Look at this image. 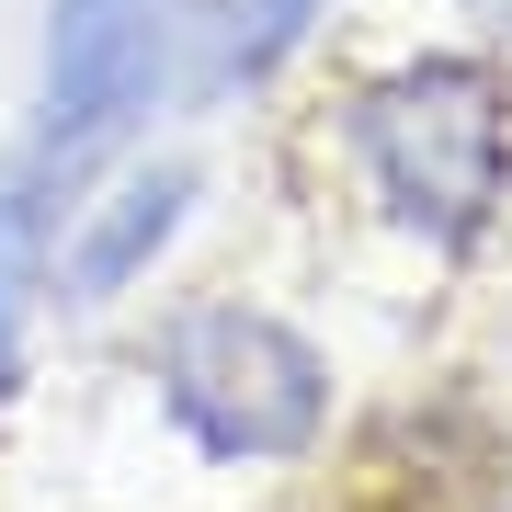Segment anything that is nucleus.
Instances as JSON below:
<instances>
[{"label":"nucleus","instance_id":"2","mask_svg":"<svg viewBox=\"0 0 512 512\" xmlns=\"http://www.w3.org/2000/svg\"><path fill=\"white\" fill-rule=\"evenodd\" d=\"M137 376L160 421L183 433V456L228 467V478H274L308 467L330 433H342V365H330L319 330H296L285 308L239 285H194L148 319Z\"/></svg>","mask_w":512,"mask_h":512},{"label":"nucleus","instance_id":"6","mask_svg":"<svg viewBox=\"0 0 512 512\" xmlns=\"http://www.w3.org/2000/svg\"><path fill=\"white\" fill-rule=\"evenodd\" d=\"M92 183H103V160H69V148H46V137L0 148V274L12 285H46V262H57V239H69Z\"/></svg>","mask_w":512,"mask_h":512},{"label":"nucleus","instance_id":"5","mask_svg":"<svg viewBox=\"0 0 512 512\" xmlns=\"http://www.w3.org/2000/svg\"><path fill=\"white\" fill-rule=\"evenodd\" d=\"M342 0H205L194 23V80H183V114H217V103H251L274 92L296 57L319 46V23Z\"/></svg>","mask_w":512,"mask_h":512},{"label":"nucleus","instance_id":"8","mask_svg":"<svg viewBox=\"0 0 512 512\" xmlns=\"http://www.w3.org/2000/svg\"><path fill=\"white\" fill-rule=\"evenodd\" d=\"M456 23H467V46H490L512 69V0H456Z\"/></svg>","mask_w":512,"mask_h":512},{"label":"nucleus","instance_id":"7","mask_svg":"<svg viewBox=\"0 0 512 512\" xmlns=\"http://www.w3.org/2000/svg\"><path fill=\"white\" fill-rule=\"evenodd\" d=\"M23 308H35V285H12V274H0V410L23 399Z\"/></svg>","mask_w":512,"mask_h":512},{"label":"nucleus","instance_id":"3","mask_svg":"<svg viewBox=\"0 0 512 512\" xmlns=\"http://www.w3.org/2000/svg\"><path fill=\"white\" fill-rule=\"evenodd\" d=\"M194 23L205 0H46L23 137L69 148V160H126L160 114H183Z\"/></svg>","mask_w":512,"mask_h":512},{"label":"nucleus","instance_id":"1","mask_svg":"<svg viewBox=\"0 0 512 512\" xmlns=\"http://www.w3.org/2000/svg\"><path fill=\"white\" fill-rule=\"evenodd\" d=\"M330 148H342L353 194H365V217L387 239L467 274L512 217V69L490 46L376 57L330 103Z\"/></svg>","mask_w":512,"mask_h":512},{"label":"nucleus","instance_id":"4","mask_svg":"<svg viewBox=\"0 0 512 512\" xmlns=\"http://www.w3.org/2000/svg\"><path fill=\"white\" fill-rule=\"evenodd\" d=\"M194 205H205V160H194V148H148V137H137L126 160H103V183L80 194V217H69V239H57L35 308H57V319L126 308V296L183 251Z\"/></svg>","mask_w":512,"mask_h":512},{"label":"nucleus","instance_id":"9","mask_svg":"<svg viewBox=\"0 0 512 512\" xmlns=\"http://www.w3.org/2000/svg\"><path fill=\"white\" fill-rule=\"evenodd\" d=\"M501 512H512V490H501Z\"/></svg>","mask_w":512,"mask_h":512}]
</instances>
